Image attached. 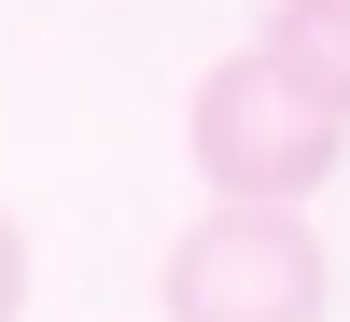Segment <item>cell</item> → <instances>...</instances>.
Segmentation results:
<instances>
[{
	"label": "cell",
	"mask_w": 350,
	"mask_h": 322,
	"mask_svg": "<svg viewBox=\"0 0 350 322\" xmlns=\"http://www.w3.org/2000/svg\"><path fill=\"white\" fill-rule=\"evenodd\" d=\"M183 155H196L211 196H295L308 211L350 168V98H323L280 42L211 56V70H196V112H183Z\"/></svg>",
	"instance_id": "obj_1"
},
{
	"label": "cell",
	"mask_w": 350,
	"mask_h": 322,
	"mask_svg": "<svg viewBox=\"0 0 350 322\" xmlns=\"http://www.w3.org/2000/svg\"><path fill=\"white\" fill-rule=\"evenodd\" d=\"M28 280H42V267H28V224H14V211H0V322H14V308H28Z\"/></svg>",
	"instance_id": "obj_4"
},
{
	"label": "cell",
	"mask_w": 350,
	"mask_h": 322,
	"mask_svg": "<svg viewBox=\"0 0 350 322\" xmlns=\"http://www.w3.org/2000/svg\"><path fill=\"white\" fill-rule=\"evenodd\" d=\"M267 42L295 56L323 98H350V0H280V14H267Z\"/></svg>",
	"instance_id": "obj_3"
},
{
	"label": "cell",
	"mask_w": 350,
	"mask_h": 322,
	"mask_svg": "<svg viewBox=\"0 0 350 322\" xmlns=\"http://www.w3.org/2000/svg\"><path fill=\"white\" fill-rule=\"evenodd\" d=\"M336 252L308 239L295 196H211L168 239V322H323Z\"/></svg>",
	"instance_id": "obj_2"
}]
</instances>
